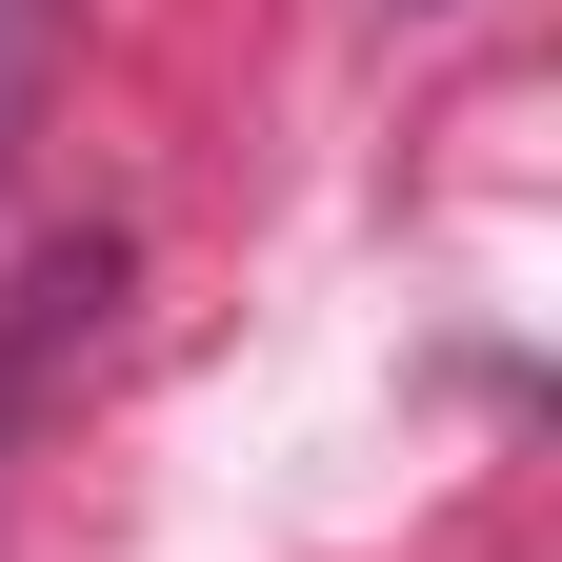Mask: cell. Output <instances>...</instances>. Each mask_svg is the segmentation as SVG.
Instances as JSON below:
<instances>
[{
    "mask_svg": "<svg viewBox=\"0 0 562 562\" xmlns=\"http://www.w3.org/2000/svg\"><path fill=\"white\" fill-rule=\"evenodd\" d=\"M41 60H60V0H0V140H21V101H41Z\"/></svg>",
    "mask_w": 562,
    "mask_h": 562,
    "instance_id": "1",
    "label": "cell"
}]
</instances>
